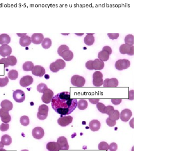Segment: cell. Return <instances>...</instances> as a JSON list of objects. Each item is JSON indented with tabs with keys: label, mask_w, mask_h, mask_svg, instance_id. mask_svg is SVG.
I'll list each match as a JSON object with an SVG mask.
<instances>
[{
	"label": "cell",
	"mask_w": 175,
	"mask_h": 151,
	"mask_svg": "<svg viewBox=\"0 0 175 151\" xmlns=\"http://www.w3.org/2000/svg\"><path fill=\"white\" fill-rule=\"evenodd\" d=\"M77 99L71 98V93L63 91L53 97L52 100V106L57 113L63 116L71 114L77 107Z\"/></svg>",
	"instance_id": "obj_1"
},
{
	"label": "cell",
	"mask_w": 175,
	"mask_h": 151,
	"mask_svg": "<svg viewBox=\"0 0 175 151\" xmlns=\"http://www.w3.org/2000/svg\"><path fill=\"white\" fill-rule=\"evenodd\" d=\"M86 67L90 70H101L104 67V62L99 59H96L94 61L89 60L86 63Z\"/></svg>",
	"instance_id": "obj_2"
},
{
	"label": "cell",
	"mask_w": 175,
	"mask_h": 151,
	"mask_svg": "<svg viewBox=\"0 0 175 151\" xmlns=\"http://www.w3.org/2000/svg\"><path fill=\"white\" fill-rule=\"evenodd\" d=\"M66 66V63L61 59L56 60L55 62L52 63L50 65V69L53 73L58 72L60 70L64 69Z\"/></svg>",
	"instance_id": "obj_3"
},
{
	"label": "cell",
	"mask_w": 175,
	"mask_h": 151,
	"mask_svg": "<svg viewBox=\"0 0 175 151\" xmlns=\"http://www.w3.org/2000/svg\"><path fill=\"white\" fill-rule=\"evenodd\" d=\"M49 108L47 105L42 104L40 106L38 109L37 117L40 120H44L47 118Z\"/></svg>",
	"instance_id": "obj_4"
},
{
	"label": "cell",
	"mask_w": 175,
	"mask_h": 151,
	"mask_svg": "<svg viewBox=\"0 0 175 151\" xmlns=\"http://www.w3.org/2000/svg\"><path fill=\"white\" fill-rule=\"evenodd\" d=\"M71 83L73 86L82 87L85 85L86 80L83 77L78 75H75L71 77Z\"/></svg>",
	"instance_id": "obj_5"
},
{
	"label": "cell",
	"mask_w": 175,
	"mask_h": 151,
	"mask_svg": "<svg viewBox=\"0 0 175 151\" xmlns=\"http://www.w3.org/2000/svg\"><path fill=\"white\" fill-rule=\"evenodd\" d=\"M119 51L121 54L133 56L134 54V46L133 45H129L127 44H123L121 45L119 48Z\"/></svg>",
	"instance_id": "obj_6"
},
{
	"label": "cell",
	"mask_w": 175,
	"mask_h": 151,
	"mask_svg": "<svg viewBox=\"0 0 175 151\" xmlns=\"http://www.w3.org/2000/svg\"><path fill=\"white\" fill-rule=\"evenodd\" d=\"M17 62V58L14 56L9 55L7 58H2L0 59V64H4L5 68L8 67L9 66H15Z\"/></svg>",
	"instance_id": "obj_7"
},
{
	"label": "cell",
	"mask_w": 175,
	"mask_h": 151,
	"mask_svg": "<svg viewBox=\"0 0 175 151\" xmlns=\"http://www.w3.org/2000/svg\"><path fill=\"white\" fill-rule=\"evenodd\" d=\"M103 74L100 71H96L93 74V84L96 87H100L103 83Z\"/></svg>",
	"instance_id": "obj_8"
},
{
	"label": "cell",
	"mask_w": 175,
	"mask_h": 151,
	"mask_svg": "<svg viewBox=\"0 0 175 151\" xmlns=\"http://www.w3.org/2000/svg\"><path fill=\"white\" fill-rule=\"evenodd\" d=\"M130 66V61L128 59H119L116 61L115 67L118 70H122L128 69Z\"/></svg>",
	"instance_id": "obj_9"
},
{
	"label": "cell",
	"mask_w": 175,
	"mask_h": 151,
	"mask_svg": "<svg viewBox=\"0 0 175 151\" xmlns=\"http://www.w3.org/2000/svg\"><path fill=\"white\" fill-rule=\"evenodd\" d=\"M54 96V93L52 90L48 89L43 93L41 99L42 101L46 104H48L52 100Z\"/></svg>",
	"instance_id": "obj_10"
},
{
	"label": "cell",
	"mask_w": 175,
	"mask_h": 151,
	"mask_svg": "<svg viewBox=\"0 0 175 151\" xmlns=\"http://www.w3.org/2000/svg\"><path fill=\"white\" fill-rule=\"evenodd\" d=\"M13 97L14 100L17 102H22L25 100V93L21 90L17 89L13 91Z\"/></svg>",
	"instance_id": "obj_11"
},
{
	"label": "cell",
	"mask_w": 175,
	"mask_h": 151,
	"mask_svg": "<svg viewBox=\"0 0 175 151\" xmlns=\"http://www.w3.org/2000/svg\"><path fill=\"white\" fill-rule=\"evenodd\" d=\"M73 120V118L68 115L65 116H62L58 119V124L62 127H66L70 124Z\"/></svg>",
	"instance_id": "obj_12"
},
{
	"label": "cell",
	"mask_w": 175,
	"mask_h": 151,
	"mask_svg": "<svg viewBox=\"0 0 175 151\" xmlns=\"http://www.w3.org/2000/svg\"><path fill=\"white\" fill-rule=\"evenodd\" d=\"M57 143L60 147V150H67L69 149L67 139L64 137H59L57 139Z\"/></svg>",
	"instance_id": "obj_13"
},
{
	"label": "cell",
	"mask_w": 175,
	"mask_h": 151,
	"mask_svg": "<svg viewBox=\"0 0 175 151\" xmlns=\"http://www.w3.org/2000/svg\"><path fill=\"white\" fill-rule=\"evenodd\" d=\"M32 136L35 139L37 140L41 139L44 136V130L40 127H35L32 130Z\"/></svg>",
	"instance_id": "obj_14"
},
{
	"label": "cell",
	"mask_w": 175,
	"mask_h": 151,
	"mask_svg": "<svg viewBox=\"0 0 175 151\" xmlns=\"http://www.w3.org/2000/svg\"><path fill=\"white\" fill-rule=\"evenodd\" d=\"M33 82V78L31 76L27 75L24 76L20 79V84L23 87H27L30 85Z\"/></svg>",
	"instance_id": "obj_15"
},
{
	"label": "cell",
	"mask_w": 175,
	"mask_h": 151,
	"mask_svg": "<svg viewBox=\"0 0 175 151\" xmlns=\"http://www.w3.org/2000/svg\"><path fill=\"white\" fill-rule=\"evenodd\" d=\"M12 52V48L8 44H3L0 47V55L3 57L9 56Z\"/></svg>",
	"instance_id": "obj_16"
},
{
	"label": "cell",
	"mask_w": 175,
	"mask_h": 151,
	"mask_svg": "<svg viewBox=\"0 0 175 151\" xmlns=\"http://www.w3.org/2000/svg\"><path fill=\"white\" fill-rule=\"evenodd\" d=\"M132 116V112L129 109H125L123 110L120 114V118L122 121L127 122L129 120Z\"/></svg>",
	"instance_id": "obj_17"
},
{
	"label": "cell",
	"mask_w": 175,
	"mask_h": 151,
	"mask_svg": "<svg viewBox=\"0 0 175 151\" xmlns=\"http://www.w3.org/2000/svg\"><path fill=\"white\" fill-rule=\"evenodd\" d=\"M103 84L104 87H117L118 85V81L115 78H106L103 81Z\"/></svg>",
	"instance_id": "obj_18"
},
{
	"label": "cell",
	"mask_w": 175,
	"mask_h": 151,
	"mask_svg": "<svg viewBox=\"0 0 175 151\" xmlns=\"http://www.w3.org/2000/svg\"><path fill=\"white\" fill-rule=\"evenodd\" d=\"M0 117L1 118V121L4 123H8L11 121V116L9 111L2 108L0 109Z\"/></svg>",
	"instance_id": "obj_19"
},
{
	"label": "cell",
	"mask_w": 175,
	"mask_h": 151,
	"mask_svg": "<svg viewBox=\"0 0 175 151\" xmlns=\"http://www.w3.org/2000/svg\"><path fill=\"white\" fill-rule=\"evenodd\" d=\"M32 71V74L38 77H42L45 74V70L44 68L39 65L35 66Z\"/></svg>",
	"instance_id": "obj_20"
},
{
	"label": "cell",
	"mask_w": 175,
	"mask_h": 151,
	"mask_svg": "<svg viewBox=\"0 0 175 151\" xmlns=\"http://www.w3.org/2000/svg\"><path fill=\"white\" fill-rule=\"evenodd\" d=\"M44 39V36L41 33H34L32 35V42L35 44H40Z\"/></svg>",
	"instance_id": "obj_21"
},
{
	"label": "cell",
	"mask_w": 175,
	"mask_h": 151,
	"mask_svg": "<svg viewBox=\"0 0 175 151\" xmlns=\"http://www.w3.org/2000/svg\"><path fill=\"white\" fill-rule=\"evenodd\" d=\"M60 56L66 61H71L74 57V54L69 49H67L62 52Z\"/></svg>",
	"instance_id": "obj_22"
},
{
	"label": "cell",
	"mask_w": 175,
	"mask_h": 151,
	"mask_svg": "<svg viewBox=\"0 0 175 151\" xmlns=\"http://www.w3.org/2000/svg\"><path fill=\"white\" fill-rule=\"evenodd\" d=\"M101 127V123L98 120H93L89 123V127L91 131H98Z\"/></svg>",
	"instance_id": "obj_23"
},
{
	"label": "cell",
	"mask_w": 175,
	"mask_h": 151,
	"mask_svg": "<svg viewBox=\"0 0 175 151\" xmlns=\"http://www.w3.org/2000/svg\"><path fill=\"white\" fill-rule=\"evenodd\" d=\"M19 43L22 47H25L28 46L32 43L31 37L27 35L20 37Z\"/></svg>",
	"instance_id": "obj_24"
},
{
	"label": "cell",
	"mask_w": 175,
	"mask_h": 151,
	"mask_svg": "<svg viewBox=\"0 0 175 151\" xmlns=\"http://www.w3.org/2000/svg\"><path fill=\"white\" fill-rule=\"evenodd\" d=\"M1 106L2 108L4 109L7 111H9L12 110L13 108V104L8 99H5L1 103Z\"/></svg>",
	"instance_id": "obj_25"
},
{
	"label": "cell",
	"mask_w": 175,
	"mask_h": 151,
	"mask_svg": "<svg viewBox=\"0 0 175 151\" xmlns=\"http://www.w3.org/2000/svg\"><path fill=\"white\" fill-rule=\"evenodd\" d=\"M110 54L106 50H102L98 54V58L101 61L106 62L109 60Z\"/></svg>",
	"instance_id": "obj_26"
},
{
	"label": "cell",
	"mask_w": 175,
	"mask_h": 151,
	"mask_svg": "<svg viewBox=\"0 0 175 151\" xmlns=\"http://www.w3.org/2000/svg\"><path fill=\"white\" fill-rule=\"evenodd\" d=\"M46 148L49 151H59L60 150V147L57 142H48L46 145Z\"/></svg>",
	"instance_id": "obj_27"
},
{
	"label": "cell",
	"mask_w": 175,
	"mask_h": 151,
	"mask_svg": "<svg viewBox=\"0 0 175 151\" xmlns=\"http://www.w3.org/2000/svg\"><path fill=\"white\" fill-rule=\"evenodd\" d=\"M94 34V33H93V34L87 33V35L84 39V43L86 45L88 46H91L94 44L95 41L94 36H93Z\"/></svg>",
	"instance_id": "obj_28"
},
{
	"label": "cell",
	"mask_w": 175,
	"mask_h": 151,
	"mask_svg": "<svg viewBox=\"0 0 175 151\" xmlns=\"http://www.w3.org/2000/svg\"><path fill=\"white\" fill-rule=\"evenodd\" d=\"M11 41V38L9 35L7 34L0 35V44H8Z\"/></svg>",
	"instance_id": "obj_29"
},
{
	"label": "cell",
	"mask_w": 175,
	"mask_h": 151,
	"mask_svg": "<svg viewBox=\"0 0 175 151\" xmlns=\"http://www.w3.org/2000/svg\"><path fill=\"white\" fill-rule=\"evenodd\" d=\"M1 141L4 145L8 146L12 142V139L10 136L7 134H5L2 136L1 137Z\"/></svg>",
	"instance_id": "obj_30"
},
{
	"label": "cell",
	"mask_w": 175,
	"mask_h": 151,
	"mask_svg": "<svg viewBox=\"0 0 175 151\" xmlns=\"http://www.w3.org/2000/svg\"><path fill=\"white\" fill-rule=\"evenodd\" d=\"M34 67V64L32 62L28 61L25 62L23 64V69L25 71H30L32 70Z\"/></svg>",
	"instance_id": "obj_31"
},
{
	"label": "cell",
	"mask_w": 175,
	"mask_h": 151,
	"mask_svg": "<svg viewBox=\"0 0 175 151\" xmlns=\"http://www.w3.org/2000/svg\"><path fill=\"white\" fill-rule=\"evenodd\" d=\"M77 106L78 108L81 110L86 109L88 106V102L85 99H81L78 102Z\"/></svg>",
	"instance_id": "obj_32"
},
{
	"label": "cell",
	"mask_w": 175,
	"mask_h": 151,
	"mask_svg": "<svg viewBox=\"0 0 175 151\" xmlns=\"http://www.w3.org/2000/svg\"><path fill=\"white\" fill-rule=\"evenodd\" d=\"M52 42L50 38H46L42 41V46L44 49H48L51 47Z\"/></svg>",
	"instance_id": "obj_33"
},
{
	"label": "cell",
	"mask_w": 175,
	"mask_h": 151,
	"mask_svg": "<svg viewBox=\"0 0 175 151\" xmlns=\"http://www.w3.org/2000/svg\"><path fill=\"white\" fill-rule=\"evenodd\" d=\"M9 78L12 80H15L18 78V71L16 70H13L9 71L8 74Z\"/></svg>",
	"instance_id": "obj_34"
},
{
	"label": "cell",
	"mask_w": 175,
	"mask_h": 151,
	"mask_svg": "<svg viewBox=\"0 0 175 151\" xmlns=\"http://www.w3.org/2000/svg\"><path fill=\"white\" fill-rule=\"evenodd\" d=\"M109 118L112 120L115 121L118 120L120 118V113L119 111L117 110H114L113 112L109 115Z\"/></svg>",
	"instance_id": "obj_35"
},
{
	"label": "cell",
	"mask_w": 175,
	"mask_h": 151,
	"mask_svg": "<svg viewBox=\"0 0 175 151\" xmlns=\"http://www.w3.org/2000/svg\"><path fill=\"white\" fill-rule=\"evenodd\" d=\"M125 42L129 45H133L134 44V36L132 34L127 35L125 38Z\"/></svg>",
	"instance_id": "obj_36"
},
{
	"label": "cell",
	"mask_w": 175,
	"mask_h": 151,
	"mask_svg": "<svg viewBox=\"0 0 175 151\" xmlns=\"http://www.w3.org/2000/svg\"><path fill=\"white\" fill-rule=\"evenodd\" d=\"M98 148L99 150L108 151L109 149V145L106 142L102 141L98 144Z\"/></svg>",
	"instance_id": "obj_37"
},
{
	"label": "cell",
	"mask_w": 175,
	"mask_h": 151,
	"mask_svg": "<svg viewBox=\"0 0 175 151\" xmlns=\"http://www.w3.org/2000/svg\"><path fill=\"white\" fill-rule=\"evenodd\" d=\"M20 123L23 126H26L28 125L29 124V119L28 116L24 115L22 116L20 118Z\"/></svg>",
	"instance_id": "obj_38"
},
{
	"label": "cell",
	"mask_w": 175,
	"mask_h": 151,
	"mask_svg": "<svg viewBox=\"0 0 175 151\" xmlns=\"http://www.w3.org/2000/svg\"><path fill=\"white\" fill-rule=\"evenodd\" d=\"M48 89L47 86L45 83H40L37 86V91L40 93H43Z\"/></svg>",
	"instance_id": "obj_39"
},
{
	"label": "cell",
	"mask_w": 175,
	"mask_h": 151,
	"mask_svg": "<svg viewBox=\"0 0 175 151\" xmlns=\"http://www.w3.org/2000/svg\"><path fill=\"white\" fill-rule=\"evenodd\" d=\"M9 81L8 78L5 77V78H0V87H4L7 85Z\"/></svg>",
	"instance_id": "obj_40"
},
{
	"label": "cell",
	"mask_w": 175,
	"mask_h": 151,
	"mask_svg": "<svg viewBox=\"0 0 175 151\" xmlns=\"http://www.w3.org/2000/svg\"><path fill=\"white\" fill-rule=\"evenodd\" d=\"M97 108L100 112L102 114L105 113V109L106 108V106L102 102H99L97 103Z\"/></svg>",
	"instance_id": "obj_41"
},
{
	"label": "cell",
	"mask_w": 175,
	"mask_h": 151,
	"mask_svg": "<svg viewBox=\"0 0 175 151\" xmlns=\"http://www.w3.org/2000/svg\"><path fill=\"white\" fill-rule=\"evenodd\" d=\"M114 110V107L113 106H112L108 105L106 106L105 109V113L104 114H106L108 115H109L113 112Z\"/></svg>",
	"instance_id": "obj_42"
},
{
	"label": "cell",
	"mask_w": 175,
	"mask_h": 151,
	"mask_svg": "<svg viewBox=\"0 0 175 151\" xmlns=\"http://www.w3.org/2000/svg\"><path fill=\"white\" fill-rule=\"evenodd\" d=\"M69 49V47L68 46H67L66 45H62L58 48V50H57V52H58V54H59V56H60L61 54H62V52L65 50H67V49Z\"/></svg>",
	"instance_id": "obj_43"
},
{
	"label": "cell",
	"mask_w": 175,
	"mask_h": 151,
	"mask_svg": "<svg viewBox=\"0 0 175 151\" xmlns=\"http://www.w3.org/2000/svg\"><path fill=\"white\" fill-rule=\"evenodd\" d=\"M9 127L8 123H2L0 125V130L2 132H5L8 130Z\"/></svg>",
	"instance_id": "obj_44"
},
{
	"label": "cell",
	"mask_w": 175,
	"mask_h": 151,
	"mask_svg": "<svg viewBox=\"0 0 175 151\" xmlns=\"http://www.w3.org/2000/svg\"><path fill=\"white\" fill-rule=\"evenodd\" d=\"M106 123L107 125L110 127H113L116 125V121H115L112 120L109 118H108L106 120Z\"/></svg>",
	"instance_id": "obj_45"
},
{
	"label": "cell",
	"mask_w": 175,
	"mask_h": 151,
	"mask_svg": "<svg viewBox=\"0 0 175 151\" xmlns=\"http://www.w3.org/2000/svg\"><path fill=\"white\" fill-rule=\"evenodd\" d=\"M109 149L110 151H116L118 149V145L116 143L113 142L109 145Z\"/></svg>",
	"instance_id": "obj_46"
},
{
	"label": "cell",
	"mask_w": 175,
	"mask_h": 151,
	"mask_svg": "<svg viewBox=\"0 0 175 151\" xmlns=\"http://www.w3.org/2000/svg\"><path fill=\"white\" fill-rule=\"evenodd\" d=\"M108 36L111 39H117L119 37V33H108L107 34Z\"/></svg>",
	"instance_id": "obj_47"
},
{
	"label": "cell",
	"mask_w": 175,
	"mask_h": 151,
	"mask_svg": "<svg viewBox=\"0 0 175 151\" xmlns=\"http://www.w3.org/2000/svg\"><path fill=\"white\" fill-rule=\"evenodd\" d=\"M111 102L114 105H119L122 102V99H111Z\"/></svg>",
	"instance_id": "obj_48"
},
{
	"label": "cell",
	"mask_w": 175,
	"mask_h": 151,
	"mask_svg": "<svg viewBox=\"0 0 175 151\" xmlns=\"http://www.w3.org/2000/svg\"><path fill=\"white\" fill-rule=\"evenodd\" d=\"M102 50H106V51H107L110 54H112V50L111 48L109 46H105V47H103Z\"/></svg>",
	"instance_id": "obj_49"
},
{
	"label": "cell",
	"mask_w": 175,
	"mask_h": 151,
	"mask_svg": "<svg viewBox=\"0 0 175 151\" xmlns=\"http://www.w3.org/2000/svg\"><path fill=\"white\" fill-rule=\"evenodd\" d=\"M133 90H130L129 91V100H133V97H134V94H133Z\"/></svg>",
	"instance_id": "obj_50"
},
{
	"label": "cell",
	"mask_w": 175,
	"mask_h": 151,
	"mask_svg": "<svg viewBox=\"0 0 175 151\" xmlns=\"http://www.w3.org/2000/svg\"><path fill=\"white\" fill-rule=\"evenodd\" d=\"M89 100L92 104H96L97 103H98L99 99H98H98H89Z\"/></svg>",
	"instance_id": "obj_51"
},
{
	"label": "cell",
	"mask_w": 175,
	"mask_h": 151,
	"mask_svg": "<svg viewBox=\"0 0 175 151\" xmlns=\"http://www.w3.org/2000/svg\"><path fill=\"white\" fill-rule=\"evenodd\" d=\"M133 119H134V118H132V120L129 122V125H130V127H132V128H134L133 127Z\"/></svg>",
	"instance_id": "obj_52"
},
{
	"label": "cell",
	"mask_w": 175,
	"mask_h": 151,
	"mask_svg": "<svg viewBox=\"0 0 175 151\" xmlns=\"http://www.w3.org/2000/svg\"><path fill=\"white\" fill-rule=\"evenodd\" d=\"M4 147V145L3 144V143L1 141H0V151L4 150V149H3Z\"/></svg>",
	"instance_id": "obj_53"
},
{
	"label": "cell",
	"mask_w": 175,
	"mask_h": 151,
	"mask_svg": "<svg viewBox=\"0 0 175 151\" xmlns=\"http://www.w3.org/2000/svg\"><path fill=\"white\" fill-rule=\"evenodd\" d=\"M17 35L19 37H23L24 36L26 35H27V34H26V33H24H24H23V34H21V33H20V34L17 33Z\"/></svg>",
	"instance_id": "obj_54"
},
{
	"label": "cell",
	"mask_w": 175,
	"mask_h": 151,
	"mask_svg": "<svg viewBox=\"0 0 175 151\" xmlns=\"http://www.w3.org/2000/svg\"><path fill=\"white\" fill-rule=\"evenodd\" d=\"M21 151H29L28 150H26V149H25V150H21Z\"/></svg>",
	"instance_id": "obj_55"
}]
</instances>
